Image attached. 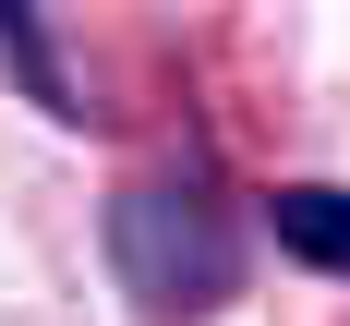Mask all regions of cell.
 Segmentation results:
<instances>
[{
	"label": "cell",
	"instance_id": "obj_1",
	"mask_svg": "<svg viewBox=\"0 0 350 326\" xmlns=\"http://www.w3.org/2000/svg\"><path fill=\"white\" fill-rule=\"evenodd\" d=\"M97 254H109V278H121V302H133L145 326H206V314L242 302L254 230H242V206L217 193L206 157H181V169H145V181L109 193Z\"/></svg>",
	"mask_w": 350,
	"mask_h": 326
},
{
	"label": "cell",
	"instance_id": "obj_2",
	"mask_svg": "<svg viewBox=\"0 0 350 326\" xmlns=\"http://www.w3.org/2000/svg\"><path fill=\"white\" fill-rule=\"evenodd\" d=\"M254 230H266L290 266L350 278V181H266V193H254Z\"/></svg>",
	"mask_w": 350,
	"mask_h": 326
},
{
	"label": "cell",
	"instance_id": "obj_3",
	"mask_svg": "<svg viewBox=\"0 0 350 326\" xmlns=\"http://www.w3.org/2000/svg\"><path fill=\"white\" fill-rule=\"evenodd\" d=\"M0 72L25 85V109L85 121V85H72V61H61V36H49V12H36V0H0Z\"/></svg>",
	"mask_w": 350,
	"mask_h": 326
}]
</instances>
